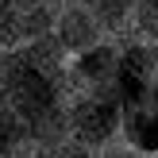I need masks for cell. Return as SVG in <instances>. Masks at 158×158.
Listing matches in <instances>:
<instances>
[{
	"mask_svg": "<svg viewBox=\"0 0 158 158\" xmlns=\"http://www.w3.org/2000/svg\"><path fill=\"white\" fill-rule=\"evenodd\" d=\"M120 131V112H116L108 100L100 97H81L73 108H69V135L77 143H89V147H100Z\"/></svg>",
	"mask_w": 158,
	"mask_h": 158,
	"instance_id": "6da1fadb",
	"label": "cell"
},
{
	"mask_svg": "<svg viewBox=\"0 0 158 158\" xmlns=\"http://www.w3.org/2000/svg\"><path fill=\"white\" fill-rule=\"evenodd\" d=\"M97 35L100 23L93 19V12H85L81 4H69L58 12V27H54V43L66 54H89L97 50Z\"/></svg>",
	"mask_w": 158,
	"mask_h": 158,
	"instance_id": "7a4b0ae2",
	"label": "cell"
},
{
	"mask_svg": "<svg viewBox=\"0 0 158 158\" xmlns=\"http://www.w3.org/2000/svg\"><path fill=\"white\" fill-rule=\"evenodd\" d=\"M54 27H58V15H54L46 4H39V8H23V12H19V46L54 39Z\"/></svg>",
	"mask_w": 158,
	"mask_h": 158,
	"instance_id": "3957f363",
	"label": "cell"
},
{
	"mask_svg": "<svg viewBox=\"0 0 158 158\" xmlns=\"http://www.w3.org/2000/svg\"><path fill=\"white\" fill-rule=\"evenodd\" d=\"M85 12H93V19L100 27H116L120 19H127L135 12V0H77Z\"/></svg>",
	"mask_w": 158,
	"mask_h": 158,
	"instance_id": "277c9868",
	"label": "cell"
},
{
	"mask_svg": "<svg viewBox=\"0 0 158 158\" xmlns=\"http://www.w3.org/2000/svg\"><path fill=\"white\" fill-rule=\"evenodd\" d=\"M19 43V8L12 0H0V50H12Z\"/></svg>",
	"mask_w": 158,
	"mask_h": 158,
	"instance_id": "5b68a950",
	"label": "cell"
},
{
	"mask_svg": "<svg viewBox=\"0 0 158 158\" xmlns=\"http://www.w3.org/2000/svg\"><path fill=\"white\" fill-rule=\"evenodd\" d=\"M35 158H97L89 143H77V139H62V143H50V147H39Z\"/></svg>",
	"mask_w": 158,
	"mask_h": 158,
	"instance_id": "8992f818",
	"label": "cell"
},
{
	"mask_svg": "<svg viewBox=\"0 0 158 158\" xmlns=\"http://www.w3.org/2000/svg\"><path fill=\"white\" fill-rule=\"evenodd\" d=\"M131 15L139 19V27L147 35H158V0H135V12Z\"/></svg>",
	"mask_w": 158,
	"mask_h": 158,
	"instance_id": "52a82bcc",
	"label": "cell"
},
{
	"mask_svg": "<svg viewBox=\"0 0 158 158\" xmlns=\"http://www.w3.org/2000/svg\"><path fill=\"white\" fill-rule=\"evenodd\" d=\"M104 158H143V154H139L135 147H123V151H120V147H116V151H108Z\"/></svg>",
	"mask_w": 158,
	"mask_h": 158,
	"instance_id": "ba28073f",
	"label": "cell"
},
{
	"mask_svg": "<svg viewBox=\"0 0 158 158\" xmlns=\"http://www.w3.org/2000/svg\"><path fill=\"white\" fill-rule=\"evenodd\" d=\"M12 4L23 12V8H39V4H46V0H12Z\"/></svg>",
	"mask_w": 158,
	"mask_h": 158,
	"instance_id": "9c48e42d",
	"label": "cell"
}]
</instances>
